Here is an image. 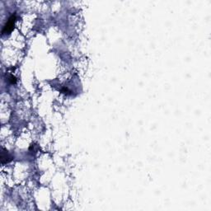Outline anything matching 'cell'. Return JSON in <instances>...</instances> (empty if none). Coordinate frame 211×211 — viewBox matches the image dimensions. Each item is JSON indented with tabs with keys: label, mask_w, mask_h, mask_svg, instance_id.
<instances>
[{
	"label": "cell",
	"mask_w": 211,
	"mask_h": 211,
	"mask_svg": "<svg viewBox=\"0 0 211 211\" xmlns=\"http://www.w3.org/2000/svg\"><path fill=\"white\" fill-rule=\"evenodd\" d=\"M16 14L14 13L12 16L8 18V21L6 22V24L3 26V30H2V34H9L14 28V24L16 21Z\"/></svg>",
	"instance_id": "obj_1"
},
{
	"label": "cell",
	"mask_w": 211,
	"mask_h": 211,
	"mask_svg": "<svg viewBox=\"0 0 211 211\" xmlns=\"http://www.w3.org/2000/svg\"><path fill=\"white\" fill-rule=\"evenodd\" d=\"M12 158H13V157L8 153V151L3 148V152H2V154H1V163H2V164L9 163L12 160Z\"/></svg>",
	"instance_id": "obj_2"
},
{
	"label": "cell",
	"mask_w": 211,
	"mask_h": 211,
	"mask_svg": "<svg viewBox=\"0 0 211 211\" xmlns=\"http://www.w3.org/2000/svg\"><path fill=\"white\" fill-rule=\"evenodd\" d=\"M8 80L10 81V82H11V83H12V84H13V83H15V82H17L16 78L13 76V75H11V76L9 77V79H8Z\"/></svg>",
	"instance_id": "obj_3"
}]
</instances>
